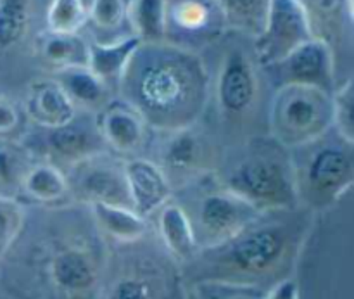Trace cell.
<instances>
[{
	"label": "cell",
	"instance_id": "d6986e66",
	"mask_svg": "<svg viewBox=\"0 0 354 299\" xmlns=\"http://www.w3.org/2000/svg\"><path fill=\"white\" fill-rule=\"evenodd\" d=\"M310 21L313 37L335 51L353 26V0H297Z\"/></svg>",
	"mask_w": 354,
	"mask_h": 299
},
{
	"label": "cell",
	"instance_id": "4fadbf2b",
	"mask_svg": "<svg viewBox=\"0 0 354 299\" xmlns=\"http://www.w3.org/2000/svg\"><path fill=\"white\" fill-rule=\"evenodd\" d=\"M38 137L40 141L37 142V145H24V149L30 154L38 149L44 161L54 163L61 170L62 166L73 168L95 156L109 152L97 132L95 121L93 125L83 123L78 121V116L64 127L40 128Z\"/></svg>",
	"mask_w": 354,
	"mask_h": 299
},
{
	"label": "cell",
	"instance_id": "277c9868",
	"mask_svg": "<svg viewBox=\"0 0 354 299\" xmlns=\"http://www.w3.org/2000/svg\"><path fill=\"white\" fill-rule=\"evenodd\" d=\"M218 182L254 206L259 213L297 210L296 180L290 151L279 142L254 138L227 170L214 173Z\"/></svg>",
	"mask_w": 354,
	"mask_h": 299
},
{
	"label": "cell",
	"instance_id": "e575fe53",
	"mask_svg": "<svg viewBox=\"0 0 354 299\" xmlns=\"http://www.w3.org/2000/svg\"><path fill=\"white\" fill-rule=\"evenodd\" d=\"M23 114L12 100L0 97V141H12L21 134Z\"/></svg>",
	"mask_w": 354,
	"mask_h": 299
},
{
	"label": "cell",
	"instance_id": "ba28073f",
	"mask_svg": "<svg viewBox=\"0 0 354 299\" xmlns=\"http://www.w3.org/2000/svg\"><path fill=\"white\" fill-rule=\"evenodd\" d=\"M254 55L245 48L230 47L221 57L214 80V100L221 120L227 125L244 123L259 102L261 76Z\"/></svg>",
	"mask_w": 354,
	"mask_h": 299
},
{
	"label": "cell",
	"instance_id": "cb8c5ba5",
	"mask_svg": "<svg viewBox=\"0 0 354 299\" xmlns=\"http://www.w3.org/2000/svg\"><path fill=\"white\" fill-rule=\"evenodd\" d=\"M38 54L54 71L88 64V42L82 35L45 31L38 37Z\"/></svg>",
	"mask_w": 354,
	"mask_h": 299
},
{
	"label": "cell",
	"instance_id": "e0dca14e",
	"mask_svg": "<svg viewBox=\"0 0 354 299\" xmlns=\"http://www.w3.org/2000/svg\"><path fill=\"white\" fill-rule=\"evenodd\" d=\"M24 114L38 128H59L71 123L78 109L54 78L31 82L24 99Z\"/></svg>",
	"mask_w": 354,
	"mask_h": 299
},
{
	"label": "cell",
	"instance_id": "484cf974",
	"mask_svg": "<svg viewBox=\"0 0 354 299\" xmlns=\"http://www.w3.org/2000/svg\"><path fill=\"white\" fill-rule=\"evenodd\" d=\"M221 10L227 30L254 38L261 31L270 0H213Z\"/></svg>",
	"mask_w": 354,
	"mask_h": 299
},
{
	"label": "cell",
	"instance_id": "d6a6232c",
	"mask_svg": "<svg viewBox=\"0 0 354 299\" xmlns=\"http://www.w3.org/2000/svg\"><path fill=\"white\" fill-rule=\"evenodd\" d=\"M127 6L124 0H92L86 7L88 23L100 31L118 30L127 21Z\"/></svg>",
	"mask_w": 354,
	"mask_h": 299
},
{
	"label": "cell",
	"instance_id": "d4e9b609",
	"mask_svg": "<svg viewBox=\"0 0 354 299\" xmlns=\"http://www.w3.org/2000/svg\"><path fill=\"white\" fill-rule=\"evenodd\" d=\"M166 3L168 0H131L127 6L131 35L142 44L166 40Z\"/></svg>",
	"mask_w": 354,
	"mask_h": 299
},
{
	"label": "cell",
	"instance_id": "2e32d148",
	"mask_svg": "<svg viewBox=\"0 0 354 299\" xmlns=\"http://www.w3.org/2000/svg\"><path fill=\"white\" fill-rule=\"evenodd\" d=\"M123 173L127 180L128 196L133 211L147 218L158 213L173 197V187L158 163L152 159L127 158L123 161Z\"/></svg>",
	"mask_w": 354,
	"mask_h": 299
},
{
	"label": "cell",
	"instance_id": "7a4b0ae2",
	"mask_svg": "<svg viewBox=\"0 0 354 299\" xmlns=\"http://www.w3.org/2000/svg\"><path fill=\"white\" fill-rule=\"evenodd\" d=\"M59 213V224L48 225L30 246L31 284L45 299H95L102 277V234L88 208L66 204Z\"/></svg>",
	"mask_w": 354,
	"mask_h": 299
},
{
	"label": "cell",
	"instance_id": "d590c367",
	"mask_svg": "<svg viewBox=\"0 0 354 299\" xmlns=\"http://www.w3.org/2000/svg\"><path fill=\"white\" fill-rule=\"evenodd\" d=\"M261 299H301L299 287L292 279H282L270 287Z\"/></svg>",
	"mask_w": 354,
	"mask_h": 299
},
{
	"label": "cell",
	"instance_id": "5b68a950",
	"mask_svg": "<svg viewBox=\"0 0 354 299\" xmlns=\"http://www.w3.org/2000/svg\"><path fill=\"white\" fill-rule=\"evenodd\" d=\"M297 203L304 210H327L341 201L354 183V142L332 128L301 147L290 149Z\"/></svg>",
	"mask_w": 354,
	"mask_h": 299
},
{
	"label": "cell",
	"instance_id": "30bf717a",
	"mask_svg": "<svg viewBox=\"0 0 354 299\" xmlns=\"http://www.w3.org/2000/svg\"><path fill=\"white\" fill-rule=\"evenodd\" d=\"M310 38V21L297 0H270L265 23L254 37L252 55L259 68H270Z\"/></svg>",
	"mask_w": 354,
	"mask_h": 299
},
{
	"label": "cell",
	"instance_id": "7402d4cb",
	"mask_svg": "<svg viewBox=\"0 0 354 299\" xmlns=\"http://www.w3.org/2000/svg\"><path fill=\"white\" fill-rule=\"evenodd\" d=\"M52 78L62 87L78 111H100L111 100L109 85L90 71L88 66L59 69Z\"/></svg>",
	"mask_w": 354,
	"mask_h": 299
},
{
	"label": "cell",
	"instance_id": "44dd1931",
	"mask_svg": "<svg viewBox=\"0 0 354 299\" xmlns=\"http://www.w3.org/2000/svg\"><path fill=\"white\" fill-rule=\"evenodd\" d=\"M86 208L100 234L107 239H113L118 244H137L147 235V218L140 217L131 208L100 203L90 204Z\"/></svg>",
	"mask_w": 354,
	"mask_h": 299
},
{
	"label": "cell",
	"instance_id": "8992f818",
	"mask_svg": "<svg viewBox=\"0 0 354 299\" xmlns=\"http://www.w3.org/2000/svg\"><path fill=\"white\" fill-rule=\"evenodd\" d=\"M270 137L296 149L332 130V93L306 85L277 87L268 109Z\"/></svg>",
	"mask_w": 354,
	"mask_h": 299
},
{
	"label": "cell",
	"instance_id": "4dcf8cb0",
	"mask_svg": "<svg viewBox=\"0 0 354 299\" xmlns=\"http://www.w3.org/2000/svg\"><path fill=\"white\" fill-rule=\"evenodd\" d=\"M354 89L353 80L335 87L332 92V128L348 142H354Z\"/></svg>",
	"mask_w": 354,
	"mask_h": 299
},
{
	"label": "cell",
	"instance_id": "836d02e7",
	"mask_svg": "<svg viewBox=\"0 0 354 299\" xmlns=\"http://www.w3.org/2000/svg\"><path fill=\"white\" fill-rule=\"evenodd\" d=\"M203 299H261L263 294L258 287L234 286L220 282H199Z\"/></svg>",
	"mask_w": 354,
	"mask_h": 299
},
{
	"label": "cell",
	"instance_id": "f546056e",
	"mask_svg": "<svg viewBox=\"0 0 354 299\" xmlns=\"http://www.w3.org/2000/svg\"><path fill=\"white\" fill-rule=\"evenodd\" d=\"M26 221V210L16 197L0 192V258L12 249Z\"/></svg>",
	"mask_w": 354,
	"mask_h": 299
},
{
	"label": "cell",
	"instance_id": "9a60e30c",
	"mask_svg": "<svg viewBox=\"0 0 354 299\" xmlns=\"http://www.w3.org/2000/svg\"><path fill=\"white\" fill-rule=\"evenodd\" d=\"M95 128L107 151L133 158L147 138V125L123 99H113L95 114Z\"/></svg>",
	"mask_w": 354,
	"mask_h": 299
},
{
	"label": "cell",
	"instance_id": "3957f363",
	"mask_svg": "<svg viewBox=\"0 0 354 299\" xmlns=\"http://www.w3.org/2000/svg\"><path fill=\"white\" fill-rule=\"evenodd\" d=\"M310 217L311 211L304 208L265 213L225 244L201 249L192 260L207 265L201 282L258 287L259 280L275 275L299 249Z\"/></svg>",
	"mask_w": 354,
	"mask_h": 299
},
{
	"label": "cell",
	"instance_id": "9c48e42d",
	"mask_svg": "<svg viewBox=\"0 0 354 299\" xmlns=\"http://www.w3.org/2000/svg\"><path fill=\"white\" fill-rule=\"evenodd\" d=\"M162 135L156 163L168 176L173 190L216 173L218 149L196 125Z\"/></svg>",
	"mask_w": 354,
	"mask_h": 299
},
{
	"label": "cell",
	"instance_id": "f1b7e54d",
	"mask_svg": "<svg viewBox=\"0 0 354 299\" xmlns=\"http://www.w3.org/2000/svg\"><path fill=\"white\" fill-rule=\"evenodd\" d=\"M45 21L50 33L80 35L88 23V12L83 0H50Z\"/></svg>",
	"mask_w": 354,
	"mask_h": 299
},
{
	"label": "cell",
	"instance_id": "1f68e13d",
	"mask_svg": "<svg viewBox=\"0 0 354 299\" xmlns=\"http://www.w3.org/2000/svg\"><path fill=\"white\" fill-rule=\"evenodd\" d=\"M30 166V152L12 141H0V185L19 187L24 172Z\"/></svg>",
	"mask_w": 354,
	"mask_h": 299
},
{
	"label": "cell",
	"instance_id": "83f0119b",
	"mask_svg": "<svg viewBox=\"0 0 354 299\" xmlns=\"http://www.w3.org/2000/svg\"><path fill=\"white\" fill-rule=\"evenodd\" d=\"M31 23V0H0V52L26 38Z\"/></svg>",
	"mask_w": 354,
	"mask_h": 299
},
{
	"label": "cell",
	"instance_id": "52a82bcc",
	"mask_svg": "<svg viewBox=\"0 0 354 299\" xmlns=\"http://www.w3.org/2000/svg\"><path fill=\"white\" fill-rule=\"evenodd\" d=\"M194 183L197 189L190 208L182 206L190 218L199 251L225 244L265 215L225 189L218 180L204 183V179H201Z\"/></svg>",
	"mask_w": 354,
	"mask_h": 299
},
{
	"label": "cell",
	"instance_id": "ffe728a7",
	"mask_svg": "<svg viewBox=\"0 0 354 299\" xmlns=\"http://www.w3.org/2000/svg\"><path fill=\"white\" fill-rule=\"evenodd\" d=\"M158 230L162 246L176 262L190 263L196 258L199 246L189 215L182 204L168 201L158 211Z\"/></svg>",
	"mask_w": 354,
	"mask_h": 299
},
{
	"label": "cell",
	"instance_id": "ac0fdd59",
	"mask_svg": "<svg viewBox=\"0 0 354 299\" xmlns=\"http://www.w3.org/2000/svg\"><path fill=\"white\" fill-rule=\"evenodd\" d=\"M17 189L31 203L48 208H59L62 204L66 206L68 199H71L64 170L44 159L30 163Z\"/></svg>",
	"mask_w": 354,
	"mask_h": 299
},
{
	"label": "cell",
	"instance_id": "7c38bea8",
	"mask_svg": "<svg viewBox=\"0 0 354 299\" xmlns=\"http://www.w3.org/2000/svg\"><path fill=\"white\" fill-rule=\"evenodd\" d=\"M227 23L213 0H168L166 42L197 52V45L218 40Z\"/></svg>",
	"mask_w": 354,
	"mask_h": 299
},
{
	"label": "cell",
	"instance_id": "5bb4252c",
	"mask_svg": "<svg viewBox=\"0 0 354 299\" xmlns=\"http://www.w3.org/2000/svg\"><path fill=\"white\" fill-rule=\"evenodd\" d=\"M273 78L280 85H306L334 92L335 83V52L322 38H310L290 52L286 59L270 66Z\"/></svg>",
	"mask_w": 354,
	"mask_h": 299
},
{
	"label": "cell",
	"instance_id": "603a6c76",
	"mask_svg": "<svg viewBox=\"0 0 354 299\" xmlns=\"http://www.w3.org/2000/svg\"><path fill=\"white\" fill-rule=\"evenodd\" d=\"M142 42L135 35H127L113 42H88V69L109 85L123 75L131 55Z\"/></svg>",
	"mask_w": 354,
	"mask_h": 299
},
{
	"label": "cell",
	"instance_id": "6da1fadb",
	"mask_svg": "<svg viewBox=\"0 0 354 299\" xmlns=\"http://www.w3.org/2000/svg\"><path fill=\"white\" fill-rule=\"evenodd\" d=\"M120 99L161 134L194 127L211 96V78L199 52L169 42L140 44L118 80Z\"/></svg>",
	"mask_w": 354,
	"mask_h": 299
},
{
	"label": "cell",
	"instance_id": "8fae6325",
	"mask_svg": "<svg viewBox=\"0 0 354 299\" xmlns=\"http://www.w3.org/2000/svg\"><path fill=\"white\" fill-rule=\"evenodd\" d=\"M107 154L109 152L69 168L66 176L71 190V199H76L83 206L100 203L131 208L123 173V161H114Z\"/></svg>",
	"mask_w": 354,
	"mask_h": 299
},
{
	"label": "cell",
	"instance_id": "4316f807",
	"mask_svg": "<svg viewBox=\"0 0 354 299\" xmlns=\"http://www.w3.org/2000/svg\"><path fill=\"white\" fill-rule=\"evenodd\" d=\"M162 279L152 270H128L116 277L104 299H162Z\"/></svg>",
	"mask_w": 354,
	"mask_h": 299
}]
</instances>
